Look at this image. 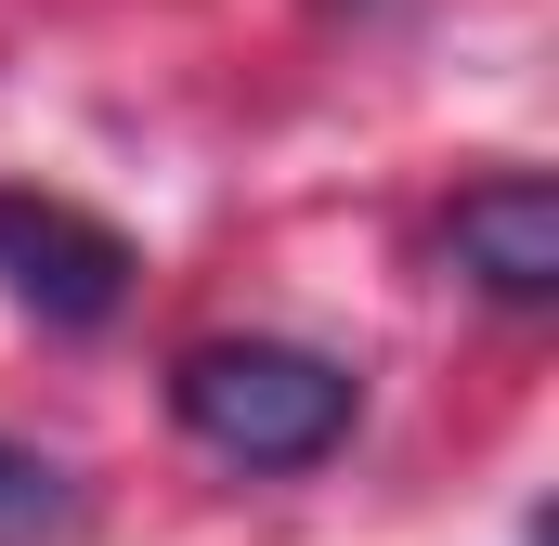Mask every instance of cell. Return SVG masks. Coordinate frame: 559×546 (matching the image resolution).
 I'll use <instances>...</instances> for the list:
<instances>
[{"label": "cell", "instance_id": "cell-3", "mask_svg": "<svg viewBox=\"0 0 559 546\" xmlns=\"http://www.w3.org/2000/svg\"><path fill=\"white\" fill-rule=\"evenodd\" d=\"M455 273L481 299H508V312H547L559 299V195L534 169H495V182L455 195Z\"/></svg>", "mask_w": 559, "mask_h": 546}, {"label": "cell", "instance_id": "cell-2", "mask_svg": "<svg viewBox=\"0 0 559 546\" xmlns=\"http://www.w3.org/2000/svg\"><path fill=\"white\" fill-rule=\"evenodd\" d=\"M131 273H143V261H131L118 222H92V209L52 195V182H0V299H13V312L92 339V325H118Z\"/></svg>", "mask_w": 559, "mask_h": 546}, {"label": "cell", "instance_id": "cell-4", "mask_svg": "<svg viewBox=\"0 0 559 546\" xmlns=\"http://www.w3.org/2000/svg\"><path fill=\"white\" fill-rule=\"evenodd\" d=\"M79 521V482L52 468V455H26V442H0V546H39Z\"/></svg>", "mask_w": 559, "mask_h": 546}, {"label": "cell", "instance_id": "cell-1", "mask_svg": "<svg viewBox=\"0 0 559 546\" xmlns=\"http://www.w3.org/2000/svg\"><path fill=\"white\" fill-rule=\"evenodd\" d=\"M169 416H182L195 455H222L248 482H299V468H325L352 442L365 378L338 352H299V339H195L169 365Z\"/></svg>", "mask_w": 559, "mask_h": 546}]
</instances>
